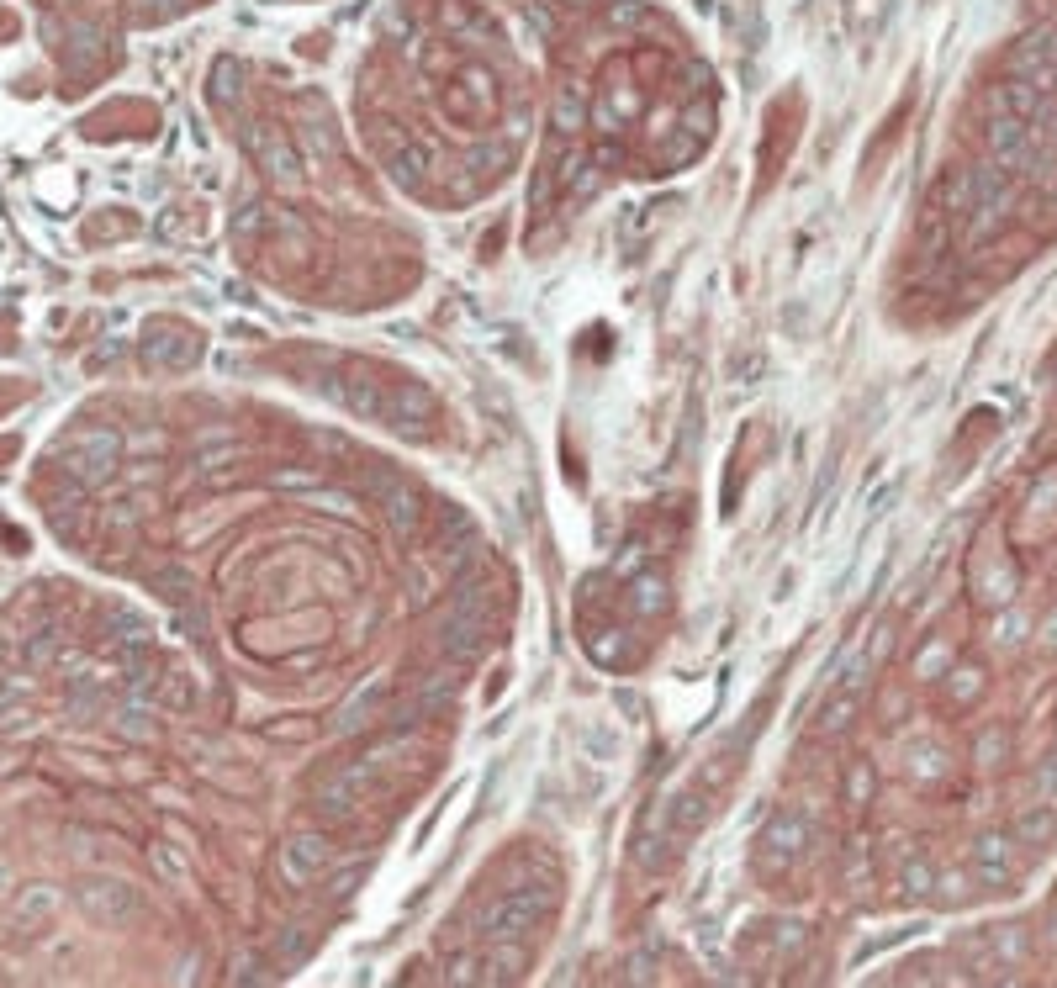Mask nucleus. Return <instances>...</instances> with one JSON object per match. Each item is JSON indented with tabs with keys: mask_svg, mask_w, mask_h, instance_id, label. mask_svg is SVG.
Here are the masks:
<instances>
[{
	"mask_svg": "<svg viewBox=\"0 0 1057 988\" xmlns=\"http://www.w3.org/2000/svg\"><path fill=\"white\" fill-rule=\"evenodd\" d=\"M6 883H11V872H6V862H0V888H6Z\"/></svg>",
	"mask_w": 1057,
	"mask_h": 988,
	"instance_id": "4be33fe9",
	"label": "nucleus"
},
{
	"mask_svg": "<svg viewBox=\"0 0 1057 988\" xmlns=\"http://www.w3.org/2000/svg\"><path fill=\"white\" fill-rule=\"evenodd\" d=\"M117 730H122L127 740H148V724H143L138 708H122V714H117Z\"/></svg>",
	"mask_w": 1057,
	"mask_h": 988,
	"instance_id": "6ab92c4d",
	"label": "nucleus"
},
{
	"mask_svg": "<svg viewBox=\"0 0 1057 988\" xmlns=\"http://www.w3.org/2000/svg\"><path fill=\"white\" fill-rule=\"evenodd\" d=\"M867 793H873V772H867L862 761H857V767H851V777H846V798H851V804H862Z\"/></svg>",
	"mask_w": 1057,
	"mask_h": 988,
	"instance_id": "f3484780",
	"label": "nucleus"
},
{
	"mask_svg": "<svg viewBox=\"0 0 1057 988\" xmlns=\"http://www.w3.org/2000/svg\"><path fill=\"white\" fill-rule=\"evenodd\" d=\"M80 909L96 925H106V930H117V925H133L138 915H143V893L133 888V883H122V878H90V883H80Z\"/></svg>",
	"mask_w": 1057,
	"mask_h": 988,
	"instance_id": "7ed1b4c3",
	"label": "nucleus"
},
{
	"mask_svg": "<svg viewBox=\"0 0 1057 988\" xmlns=\"http://www.w3.org/2000/svg\"><path fill=\"white\" fill-rule=\"evenodd\" d=\"M497 598H492V587H487V576H460L455 582V598H450V608H460V613H476V619H487V608H492Z\"/></svg>",
	"mask_w": 1057,
	"mask_h": 988,
	"instance_id": "f8f14e48",
	"label": "nucleus"
},
{
	"mask_svg": "<svg viewBox=\"0 0 1057 988\" xmlns=\"http://www.w3.org/2000/svg\"><path fill=\"white\" fill-rule=\"evenodd\" d=\"M154 587H164V598H170V603H180L185 592H191V576L170 566V571H154Z\"/></svg>",
	"mask_w": 1057,
	"mask_h": 988,
	"instance_id": "dca6fc26",
	"label": "nucleus"
},
{
	"mask_svg": "<svg viewBox=\"0 0 1057 988\" xmlns=\"http://www.w3.org/2000/svg\"><path fill=\"white\" fill-rule=\"evenodd\" d=\"M381 508H386V518H392L397 534H407V539L418 534V518H423V513H418V497H413V487H407V481H397V487L381 497Z\"/></svg>",
	"mask_w": 1057,
	"mask_h": 988,
	"instance_id": "9b49d317",
	"label": "nucleus"
},
{
	"mask_svg": "<svg viewBox=\"0 0 1057 988\" xmlns=\"http://www.w3.org/2000/svg\"><path fill=\"white\" fill-rule=\"evenodd\" d=\"M767 862H793L804 846V819L799 814H783V819H772V830H767Z\"/></svg>",
	"mask_w": 1057,
	"mask_h": 988,
	"instance_id": "9d476101",
	"label": "nucleus"
},
{
	"mask_svg": "<svg viewBox=\"0 0 1057 988\" xmlns=\"http://www.w3.org/2000/svg\"><path fill=\"white\" fill-rule=\"evenodd\" d=\"M550 904L555 899L545 888H513V893H503V899H492L481 909V936L487 941H524L529 930L550 915Z\"/></svg>",
	"mask_w": 1057,
	"mask_h": 988,
	"instance_id": "f03ea898",
	"label": "nucleus"
},
{
	"mask_svg": "<svg viewBox=\"0 0 1057 988\" xmlns=\"http://www.w3.org/2000/svg\"><path fill=\"white\" fill-rule=\"evenodd\" d=\"M524 946L518 941H487V952H481V983H513L524 973Z\"/></svg>",
	"mask_w": 1057,
	"mask_h": 988,
	"instance_id": "6e6552de",
	"label": "nucleus"
},
{
	"mask_svg": "<svg viewBox=\"0 0 1057 988\" xmlns=\"http://www.w3.org/2000/svg\"><path fill=\"white\" fill-rule=\"evenodd\" d=\"M53 909H59V888H53V883H27L22 893H16L11 915H16V925H22V930H37L43 920H53Z\"/></svg>",
	"mask_w": 1057,
	"mask_h": 988,
	"instance_id": "0eeeda50",
	"label": "nucleus"
},
{
	"mask_svg": "<svg viewBox=\"0 0 1057 988\" xmlns=\"http://www.w3.org/2000/svg\"><path fill=\"white\" fill-rule=\"evenodd\" d=\"M143 354H148V360H191L196 344H191V339H180V333H159V339H148V344H143Z\"/></svg>",
	"mask_w": 1057,
	"mask_h": 988,
	"instance_id": "4468645a",
	"label": "nucleus"
},
{
	"mask_svg": "<svg viewBox=\"0 0 1057 988\" xmlns=\"http://www.w3.org/2000/svg\"><path fill=\"white\" fill-rule=\"evenodd\" d=\"M851 714H857V693H841V698H836V703H830L825 714H820V724H825V730H846V724H851Z\"/></svg>",
	"mask_w": 1057,
	"mask_h": 988,
	"instance_id": "2eb2a0df",
	"label": "nucleus"
},
{
	"mask_svg": "<svg viewBox=\"0 0 1057 988\" xmlns=\"http://www.w3.org/2000/svg\"><path fill=\"white\" fill-rule=\"evenodd\" d=\"M117 460H122V434L106 423H85L59 444V471L74 487H101V481L117 471Z\"/></svg>",
	"mask_w": 1057,
	"mask_h": 988,
	"instance_id": "f257e3e1",
	"label": "nucleus"
},
{
	"mask_svg": "<svg viewBox=\"0 0 1057 988\" xmlns=\"http://www.w3.org/2000/svg\"><path fill=\"white\" fill-rule=\"evenodd\" d=\"M106 524H111V529H133V524H138V502H122V508H111Z\"/></svg>",
	"mask_w": 1057,
	"mask_h": 988,
	"instance_id": "aec40b11",
	"label": "nucleus"
},
{
	"mask_svg": "<svg viewBox=\"0 0 1057 988\" xmlns=\"http://www.w3.org/2000/svg\"><path fill=\"white\" fill-rule=\"evenodd\" d=\"M386 703V682H370L365 693H355L344 708H339V719H333V730L339 735H355V730H365L370 719H376V708Z\"/></svg>",
	"mask_w": 1057,
	"mask_h": 988,
	"instance_id": "1a4fd4ad",
	"label": "nucleus"
},
{
	"mask_svg": "<svg viewBox=\"0 0 1057 988\" xmlns=\"http://www.w3.org/2000/svg\"><path fill=\"white\" fill-rule=\"evenodd\" d=\"M434 645H439V656H444V661L471 666V661H481V650H487V619H476V613L450 608V613L439 619V629H434Z\"/></svg>",
	"mask_w": 1057,
	"mask_h": 988,
	"instance_id": "20e7f679",
	"label": "nucleus"
},
{
	"mask_svg": "<svg viewBox=\"0 0 1057 988\" xmlns=\"http://www.w3.org/2000/svg\"><path fill=\"white\" fill-rule=\"evenodd\" d=\"M148 862H154V872L170 888H180V883H191V862L180 856V846H170V841H154L148 846Z\"/></svg>",
	"mask_w": 1057,
	"mask_h": 988,
	"instance_id": "ddd939ff",
	"label": "nucleus"
},
{
	"mask_svg": "<svg viewBox=\"0 0 1057 988\" xmlns=\"http://www.w3.org/2000/svg\"><path fill=\"white\" fill-rule=\"evenodd\" d=\"M434 391L429 386H418V381H397L392 391H386V413L381 418H392L397 428L407 423V428H418V423H429L434 418Z\"/></svg>",
	"mask_w": 1057,
	"mask_h": 988,
	"instance_id": "423d86ee",
	"label": "nucleus"
},
{
	"mask_svg": "<svg viewBox=\"0 0 1057 988\" xmlns=\"http://www.w3.org/2000/svg\"><path fill=\"white\" fill-rule=\"evenodd\" d=\"M904 883H910V893H925V888H931V867L910 862V867H904Z\"/></svg>",
	"mask_w": 1057,
	"mask_h": 988,
	"instance_id": "412c9836",
	"label": "nucleus"
},
{
	"mask_svg": "<svg viewBox=\"0 0 1057 988\" xmlns=\"http://www.w3.org/2000/svg\"><path fill=\"white\" fill-rule=\"evenodd\" d=\"M328 862H333V846H328L323 830H302L281 846V878L286 883H312Z\"/></svg>",
	"mask_w": 1057,
	"mask_h": 988,
	"instance_id": "39448f33",
	"label": "nucleus"
},
{
	"mask_svg": "<svg viewBox=\"0 0 1057 988\" xmlns=\"http://www.w3.org/2000/svg\"><path fill=\"white\" fill-rule=\"evenodd\" d=\"M275 487H281V492H296V487L318 492V471H275Z\"/></svg>",
	"mask_w": 1057,
	"mask_h": 988,
	"instance_id": "a211bd4d",
	"label": "nucleus"
}]
</instances>
